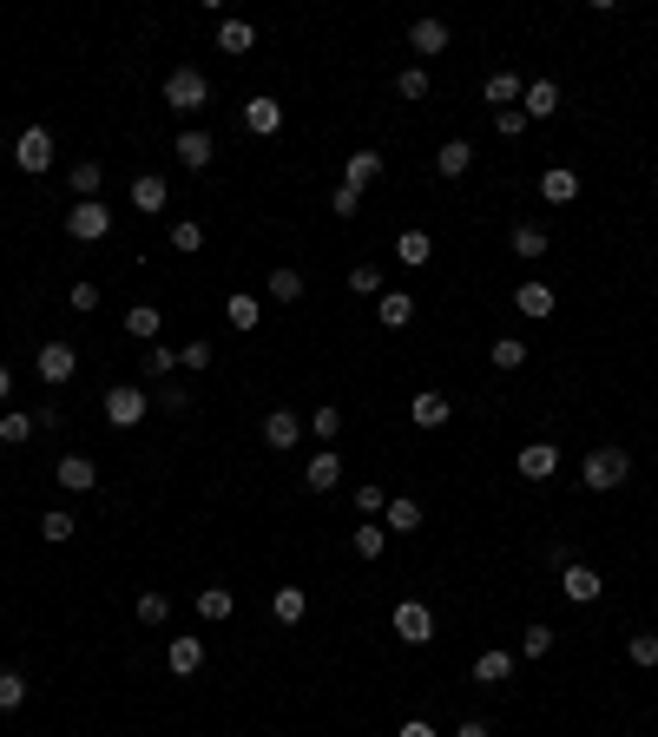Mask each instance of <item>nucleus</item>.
<instances>
[{
	"label": "nucleus",
	"instance_id": "obj_1",
	"mask_svg": "<svg viewBox=\"0 0 658 737\" xmlns=\"http://www.w3.org/2000/svg\"><path fill=\"white\" fill-rule=\"evenodd\" d=\"M626 474H632L626 448H593L586 468H580V481H586V494H612V487H626Z\"/></svg>",
	"mask_w": 658,
	"mask_h": 737
},
{
	"label": "nucleus",
	"instance_id": "obj_2",
	"mask_svg": "<svg viewBox=\"0 0 658 737\" xmlns=\"http://www.w3.org/2000/svg\"><path fill=\"white\" fill-rule=\"evenodd\" d=\"M165 106L172 112H204L211 106V79H204L198 66H172V73H165Z\"/></svg>",
	"mask_w": 658,
	"mask_h": 737
},
{
	"label": "nucleus",
	"instance_id": "obj_3",
	"mask_svg": "<svg viewBox=\"0 0 658 737\" xmlns=\"http://www.w3.org/2000/svg\"><path fill=\"white\" fill-rule=\"evenodd\" d=\"M53 158H60V145H53V132H47V126H27V132L14 139V165H20L27 178L53 172Z\"/></svg>",
	"mask_w": 658,
	"mask_h": 737
},
{
	"label": "nucleus",
	"instance_id": "obj_4",
	"mask_svg": "<svg viewBox=\"0 0 658 737\" xmlns=\"http://www.w3.org/2000/svg\"><path fill=\"white\" fill-rule=\"evenodd\" d=\"M145 408H152V402H145L139 382H112V389H106V422H112V428H139Z\"/></svg>",
	"mask_w": 658,
	"mask_h": 737
},
{
	"label": "nucleus",
	"instance_id": "obj_5",
	"mask_svg": "<svg viewBox=\"0 0 658 737\" xmlns=\"http://www.w3.org/2000/svg\"><path fill=\"white\" fill-rule=\"evenodd\" d=\"M112 231V211L99 198H86V204H73V211H66V237H73V244H99V237Z\"/></svg>",
	"mask_w": 658,
	"mask_h": 737
},
{
	"label": "nucleus",
	"instance_id": "obj_6",
	"mask_svg": "<svg viewBox=\"0 0 658 737\" xmlns=\"http://www.w3.org/2000/svg\"><path fill=\"white\" fill-rule=\"evenodd\" d=\"M395 639H402V645H428V639H435V612H428L422 599H402V606H395Z\"/></svg>",
	"mask_w": 658,
	"mask_h": 737
},
{
	"label": "nucleus",
	"instance_id": "obj_7",
	"mask_svg": "<svg viewBox=\"0 0 658 737\" xmlns=\"http://www.w3.org/2000/svg\"><path fill=\"white\" fill-rule=\"evenodd\" d=\"M33 369H40V382H47V389H60V382H73L79 356H73V343H47L40 356H33Z\"/></svg>",
	"mask_w": 658,
	"mask_h": 737
},
{
	"label": "nucleus",
	"instance_id": "obj_8",
	"mask_svg": "<svg viewBox=\"0 0 658 737\" xmlns=\"http://www.w3.org/2000/svg\"><path fill=\"white\" fill-rule=\"evenodd\" d=\"M520 112H527V126L533 119H553L560 112V79H527L520 86Z\"/></svg>",
	"mask_w": 658,
	"mask_h": 737
},
{
	"label": "nucleus",
	"instance_id": "obj_9",
	"mask_svg": "<svg viewBox=\"0 0 658 737\" xmlns=\"http://www.w3.org/2000/svg\"><path fill=\"white\" fill-rule=\"evenodd\" d=\"M297 441H303V415H290V408H270V415H264V448L290 455Z\"/></svg>",
	"mask_w": 658,
	"mask_h": 737
},
{
	"label": "nucleus",
	"instance_id": "obj_10",
	"mask_svg": "<svg viewBox=\"0 0 658 737\" xmlns=\"http://www.w3.org/2000/svg\"><path fill=\"white\" fill-rule=\"evenodd\" d=\"M244 132H257V139H277V132H283V106H277L270 93L244 99Z\"/></svg>",
	"mask_w": 658,
	"mask_h": 737
},
{
	"label": "nucleus",
	"instance_id": "obj_11",
	"mask_svg": "<svg viewBox=\"0 0 658 737\" xmlns=\"http://www.w3.org/2000/svg\"><path fill=\"white\" fill-rule=\"evenodd\" d=\"M53 481H60L66 494H93V487H99V468H93L86 455H60V461H53Z\"/></svg>",
	"mask_w": 658,
	"mask_h": 737
},
{
	"label": "nucleus",
	"instance_id": "obj_12",
	"mask_svg": "<svg viewBox=\"0 0 658 737\" xmlns=\"http://www.w3.org/2000/svg\"><path fill=\"white\" fill-rule=\"evenodd\" d=\"M560 593L573 599V606H593V599L606 593V580H599L593 566H580V560H573V566H566V573H560Z\"/></svg>",
	"mask_w": 658,
	"mask_h": 737
},
{
	"label": "nucleus",
	"instance_id": "obj_13",
	"mask_svg": "<svg viewBox=\"0 0 658 737\" xmlns=\"http://www.w3.org/2000/svg\"><path fill=\"white\" fill-rule=\"evenodd\" d=\"M211 152H218V139H211V132H178V145H172V158L178 165H185V172H204V165H211Z\"/></svg>",
	"mask_w": 658,
	"mask_h": 737
},
{
	"label": "nucleus",
	"instance_id": "obj_14",
	"mask_svg": "<svg viewBox=\"0 0 658 737\" xmlns=\"http://www.w3.org/2000/svg\"><path fill=\"white\" fill-rule=\"evenodd\" d=\"M336 481H343V461H336V448H323V455L303 461V487H310V494H336Z\"/></svg>",
	"mask_w": 658,
	"mask_h": 737
},
{
	"label": "nucleus",
	"instance_id": "obj_15",
	"mask_svg": "<svg viewBox=\"0 0 658 737\" xmlns=\"http://www.w3.org/2000/svg\"><path fill=\"white\" fill-rule=\"evenodd\" d=\"M343 185H349V191L382 185V152H369V145H362V152H349V158H343Z\"/></svg>",
	"mask_w": 658,
	"mask_h": 737
},
{
	"label": "nucleus",
	"instance_id": "obj_16",
	"mask_svg": "<svg viewBox=\"0 0 658 737\" xmlns=\"http://www.w3.org/2000/svg\"><path fill=\"white\" fill-rule=\"evenodd\" d=\"M165 665H172V678H191L204 665V639L198 632H172V652H165Z\"/></svg>",
	"mask_w": 658,
	"mask_h": 737
},
{
	"label": "nucleus",
	"instance_id": "obj_17",
	"mask_svg": "<svg viewBox=\"0 0 658 737\" xmlns=\"http://www.w3.org/2000/svg\"><path fill=\"white\" fill-rule=\"evenodd\" d=\"M408 415H415V428H448V415H455V402L441 389H422L415 402H408Z\"/></svg>",
	"mask_w": 658,
	"mask_h": 737
},
{
	"label": "nucleus",
	"instance_id": "obj_18",
	"mask_svg": "<svg viewBox=\"0 0 658 737\" xmlns=\"http://www.w3.org/2000/svg\"><path fill=\"white\" fill-rule=\"evenodd\" d=\"M540 198H547V204H573V198H580V172H573V165H547V172H540Z\"/></svg>",
	"mask_w": 658,
	"mask_h": 737
},
{
	"label": "nucleus",
	"instance_id": "obj_19",
	"mask_svg": "<svg viewBox=\"0 0 658 737\" xmlns=\"http://www.w3.org/2000/svg\"><path fill=\"white\" fill-rule=\"evenodd\" d=\"M520 474H527V481H547L553 468H560V448H553V441H527V448H520V461H514Z\"/></svg>",
	"mask_w": 658,
	"mask_h": 737
},
{
	"label": "nucleus",
	"instance_id": "obj_20",
	"mask_svg": "<svg viewBox=\"0 0 658 737\" xmlns=\"http://www.w3.org/2000/svg\"><path fill=\"white\" fill-rule=\"evenodd\" d=\"M395 264L428 270V264H435V237H428V231H402V237H395Z\"/></svg>",
	"mask_w": 658,
	"mask_h": 737
},
{
	"label": "nucleus",
	"instance_id": "obj_21",
	"mask_svg": "<svg viewBox=\"0 0 658 737\" xmlns=\"http://www.w3.org/2000/svg\"><path fill=\"white\" fill-rule=\"evenodd\" d=\"M132 204H139V211H152V218H158V211L172 204V185H165V178H158V172H139V178H132Z\"/></svg>",
	"mask_w": 658,
	"mask_h": 737
},
{
	"label": "nucleus",
	"instance_id": "obj_22",
	"mask_svg": "<svg viewBox=\"0 0 658 737\" xmlns=\"http://www.w3.org/2000/svg\"><path fill=\"white\" fill-rule=\"evenodd\" d=\"M66 185L79 191V204L99 198V185H106V165H99V158H73V165H66Z\"/></svg>",
	"mask_w": 658,
	"mask_h": 737
},
{
	"label": "nucleus",
	"instance_id": "obj_23",
	"mask_svg": "<svg viewBox=\"0 0 658 737\" xmlns=\"http://www.w3.org/2000/svg\"><path fill=\"white\" fill-rule=\"evenodd\" d=\"M507 678H514V652L487 645L481 659H474V685H507Z\"/></svg>",
	"mask_w": 658,
	"mask_h": 737
},
{
	"label": "nucleus",
	"instance_id": "obj_24",
	"mask_svg": "<svg viewBox=\"0 0 658 737\" xmlns=\"http://www.w3.org/2000/svg\"><path fill=\"white\" fill-rule=\"evenodd\" d=\"M158 330H165V310H158V303H132V310H126V336L158 343Z\"/></svg>",
	"mask_w": 658,
	"mask_h": 737
},
{
	"label": "nucleus",
	"instance_id": "obj_25",
	"mask_svg": "<svg viewBox=\"0 0 658 737\" xmlns=\"http://www.w3.org/2000/svg\"><path fill=\"white\" fill-rule=\"evenodd\" d=\"M408 47L428 53V60H435V53H448V20H415V27H408Z\"/></svg>",
	"mask_w": 658,
	"mask_h": 737
},
{
	"label": "nucleus",
	"instance_id": "obj_26",
	"mask_svg": "<svg viewBox=\"0 0 658 737\" xmlns=\"http://www.w3.org/2000/svg\"><path fill=\"white\" fill-rule=\"evenodd\" d=\"M270 612H277V626H303V612H310V593H303V586H277Z\"/></svg>",
	"mask_w": 658,
	"mask_h": 737
},
{
	"label": "nucleus",
	"instance_id": "obj_27",
	"mask_svg": "<svg viewBox=\"0 0 658 737\" xmlns=\"http://www.w3.org/2000/svg\"><path fill=\"white\" fill-rule=\"evenodd\" d=\"M264 290H270V303H297V297H303V270H290V264H270Z\"/></svg>",
	"mask_w": 658,
	"mask_h": 737
},
{
	"label": "nucleus",
	"instance_id": "obj_28",
	"mask_svg": "<svg viewBox=\"0 0 658 737\" xmlns=\"http://www.w3.org/2000/svg\"><path fill=\"white\" fill-rule=\"evenodd\" d=\"M382 330H408L415 323V297H402V290H382Z\"/></svg>",
	"mask_w": 658,
	"mask_h": 737
},
{
	"label": "nucleus",
	"instance_id": "obj_29",
	"mask_svg": "<svg viewBox=\"0 0 658 737\" xmlns=\"http://www.w3.org/2000/svg\"><path fill=\"white\" fill-rule=\"evenodd\" d=\"M224 323H231L237 336H251L257 323H264V310H257V297H224Z\"/></svg>",
	"mask_w": 658,
	"mask_h": 737
},
{
	"label": "nucleus",
	"instance_id": "obj_30",
	"mask_svg": "<svg viewBox=\"0 0 658 737\" xmlns=\"http://www.w3.org/2000/svg\"><path fill=\"white\" fill-rule=\"evenodd\" d=\"M251 47H257L251 20H218V53H251Z\"/></svg>",
	"mask_w": 658,
	"mask_h": 737
},
{
	"label": "nucleus",
	"instance_id": "obj_31",
	"mask_svg": "<svg viewBox=\"0 0 658 737\" xmlns=\"http://www.w3.org/2000/svg\"><path fill=\"white\" fill-rule=\"evenodd\" d=\"M468 165H474V145H468V139H448V145L435 152V172H441V178H461Z\"/></svg>",
	"mask_w": 658,
	"mask_h": 737
},
{
	"label": "nucleus",
	"instance_id": "obj_32",
	"mask_svg": "<svg viewBox=\"0 0 658 737\" xmlns=\"http://www.w3.org/2000/svg\"><path fill=\"white\" fill-rule=\"evenodd\" d=\"M303 428H310L323 448H336V435H343V415H336V402H323L316 415H303Z\"/></svg>",
	"mask_w": 658,
	"mask_h": 737
},
{
	"label": "nucleus",
	"instance_id": "obj_33",
	"mask_svg": "<svg viewBox=\"0 0 658 737\" xmlns=\"http://www.w3.org/2000/svg\"><path fill=\"white\" fill-rule=\"evenodd\" d=\"M382 520H389V534H422V501H389Z\"/></svg>",
	"mask_w": 658,
	"mask_h": 737
},
{
	"label": "nucleus",
	"instance_id": "obj_34",
	"mask_svg": "<svg viewBox=\"0 0 658 737\" xmlns=\"http://www.w3.org/2000/svg\"><path fill=\"white\" fill-rule=\"evenodd\" d=\"M349 547H356V560H382V547H389V527H382V520H369V527H356V534H349Z\"/></svg>",
	"mask_w": 658,
	"mask_h": 737
},
{
	"label": "nucleus",
	"instance_id": "obj_35",
	"mask_svg": "<svg viewBox=\"0 0 658 737\" xmlns=\"http://www.w3.org/2000/svg\"><path fill=\"white\" fill-rule=\"evenodd\" d=\"M198 612L218 626V619H231V612H237V593H231V586H204V593H198Z\"/></svg>",
	"mask_w": 658,
	"mask_h": 737
},
{
	"label": "nucleus",
	"instance_id": "obj_36",
	"mask_svg": "<svg viewBox=\"0 0 658 737\" xmlns=\"http://www.w3.org/2000/svg\"><path fill=\"white\" fill-rule=\"evenodd\" d=\"M547 244H553V237H547V224H514V257H547Z\"/></svg>",
	"mask_w": 658,
	"mask_h": 737
},
{
	"label": "nucleus",
	"instance_id": "obj_37",
	"mask_svg": "<svg viewBox=\"0 0 658 737\" xmlns=\"http://www.w3.org/2000/svg\"><path fill=\"white\" fill-rule=\"evenodd\" d=\"M514 310L520 316H553V290H547V283H520V290H514Z\"/></svg>",
	"mask_w": 658,
	"mask_h": 737
},
{
	"label": "nucleus",
	"instance_id": "obj_38",
	"mask_svg": "<svg viewBox=\"0 0 658 737\" xmlns=\"http://www.w3.org/2000/svg\"><path fill=\"white\" fill-rule=\"evenodd\" d=\"M40 435V422H33V415H20V408H7V415H0V441H7V448H20V441H33Z\"/></svg>",
	"mask_w": 658,
	"mask_h": 737
},
{
	"label": "nucleus",
	"instance_id": "obj_39",
	"mask_svg": "<svg viewBox=\"0 0 658 737\" xmlns=\"http://www.w3.org/2000/svg\"><path fill=\"white\" fill-rule=\"evenodd\" d=\"M487 106H520V73H487Z\"/></svg>",
	"mask_w": 658,
	"mask_h": 737
},
{
	"label": "nucleus",
	"instance_id": "obj_40",
	"mask_svg": "<svg viewBox=\"0 0 658 737\" xmlns=\"http://www.w3.org/2000/svg\"><path fill=\"white\" fill-rule=\"evenodd\" d=\"M79 534V520L66 514V507H53V514H40V540H53V547H66V540Z\"/></svg>",
	"mask_w": 658,
	"mask_h": 737
},
{
	"label": "nucleus",
	"instance_id": "obj_41",
	"mask_svg": "<svg viewBox=\"0 0 658 737\" xmlns=\"http://www.w3.org/2000/svg\"><path fill=\"white\" fill-rule=\"evenodd\" d=\"M626 659L639 665V672H652V665H658V632H632V639H626Z\"/></svg>",
	"mask_w": 658,
	"mask_h": 737
},
{
	"label": "nucleus",
	"instance_id": "obj_42",
	"mask_svg": "<svg viewBox=\"0 0 658 737\" xmlns=\"http://www.w3.org/2000/svg\"><path fill=\"white\" fill-rule=\"evenodd\" d=\"M172 251H204V224L198 218H172Z\"/></svg>",
	"mask_w": 658,
	"mask_h": 737
},
{
	"label": "nucleus",
	"instance_id": "obj_43",
	"mask_svg": "<svg viewBox=\"0 0 658 737\" xmlns=\"http://www.w3.org/2000/svg\"><path fill=\"white\" fill-rule=\"evenodd\" d=\"M139 626H172V599H165V593H139Z\"/></svg>",
	"mask_w": 658,
	"mask_h": 737
},
{
	"label": "nucleus",
	"instance_id": "obj_44",
	"mask_svg": "<svg viewBox=\"0 0 658 737\" xmlns=\"http://www.w3.org/2000/svg\"><path fill=\"white\" fill-rule=\"evenodd\" d=\"M487 362H494V369H520V362H527V343H520V336H501V343L487 349Z\"/></svg>",
	"mask_w": 658,
	"mask_h": 737
},
{
	"label": "nucleus",
	"instance_id": "obj_45",
	"mask_svg": "<svg viewBox=\"0 0 658 737\" xmlns=\"http://www.w3.org/2000/svg\"><path fill=\"white\" fill-rule=\"evenodd\" d=\"M553 652V626H527L520 632V659H547Z\"/></svg>",
	"mask_w": 658,
	"mask_h": 737
},
{
	"label": "nucleus",
	"instance_id": "obj_46",
	"mask_svg": "<svg viewBox=\"0 0 658 737\" xmlns=\"http://www.w3.org/2000/svg\"><path fill=\"white\" fill-rule=\"evenodd\" d=\"M395 93H402V99H428V66H402V73H395Z\"/></svg>",
	"mask_w": 658,
	"mask_h": 737
},
{
	"label": "nucleus",
	"instance_id": "obj_47",
	"mask_svg": "<svg viewBox=\"0 0 658 737\" xmlns=\"http://www.w3.org/2000/svg\"><path fill=\"white\" fill-rule=\"evenodd\" d=\"M27 705V678L20 672H0V711H20Z\"/></svg>",
	"mask_w": 658,
	"mask_h": 737
},
{
	"label": "nucleus",
	"instance_id": "obj_48",
	"mask_svg": "<svg viewBox=\"0 0 658 737\" xmlns=\"http://www.w3.org/2000/svg\"><path fill=\"white\" fill-rule=\"evenodd\" d=\"M349 290H356V297H376V290H382V264H356V270H349Z\"/></svg>",
	"mask_w": 658,
	"mask_h": 737
},
{
	"label": "nucleus",
	"instance_id": "obj_49",
	"mask_svg": "<svg viewBox=\"0 0 658 737\" xmlns=\"http://www.w3.org/2000/svg\"><path fill=\"white\" fill-rule=\"evenodd\" d=\"M329 211H336V218H356V211H362V191L336 185V191H329Z\"/></svg>",
	"mask_w": 658,
	"mask_h": 737
},
{
	"label": "nucleus",
	"instance_id": "obj_50",
	"mask_svg": "<svg viewBox=\"0 0 658 737\" xmlns=\"http://www.w3.org/2000/svg\"><path fill=\"white\" fill-rule=\"evenodd\" d=\"M66 303H73L79 316H86V310H99V283H86V277H79L73 290H66Z\"/></svg>",
	"mask_w": 658,
	"mask_h": 737
},
{
	"label": "nucleus",
	"instance_id": "obj_51",
	"mask_svg": "<svg viewBox=\"0 0 658 737\" xmlns=\"http://www.w3.org/2000/svg\"><path fill=\"white\" fill-rule=\"evenodd\" d=\"M494 132H501V139H520V132H527V112H520V106L494 112Z\"/></svg>",
	"mask_w": 658,
	"mask_h": 737
},
{
	"label": "nucleus",
	"instance_id": "obj_52",
	"mask_svg": "<svg viewBox=\"0 0 658 737\" xmlns=\"http://www.w3.org/2000/svg\"><path fill=\"white\" fill-rule=\"evenodd\" d=\"M356 507H362L369 520H376L382 507H389V501H382V481H362V487H356Z\"/></svg>",
	"mask_w": 658,
	"mask_h": 737
},
{
	"label": "nucleus",
	"instance_id": "obj_53",
	"mask_svg": "<svg viewBox=\"0 0 658 737\" xmlns=\"http://www.w3.org/2000/svg\"><path fill=\"white\" fill-rule=\"evenodd\" d=\"M145 369H152V376H172V369H178V356H172L165 343H152V349H145Z\"/></svg>",
	"mask_w": 658,
	"mask_h": 737
},
{
	"label": "nucleus",
	"instance_id": "obj_54",
	"mask_svg": "<svg viewBox=\"0 0 658 737\" xmlns=\"http://www.w3.org/2000/svg\"><path fill=\"white\" fill-rule=\"evenodd\" d=\"M204 362H211V343H185V349H178V369H204Z\"/></svg>",
	"mask_w": 658,
	"mask_h": 737
},
{
	"label": "nucleus",
	"instance_id": "obj_55",
	"mask_svg": "<svg viewBox=\"0 0 658 737\" xmlns=\"http://www.w3.org/2000/svg\"><path fill=\"white\" fill-rule=\"evenodd\" d=\"M540 560H547V566H553V573H566V566H573V553H566V540H553V547H547V553H540Z\"/></svg>",
	"mask_w": 658,
	"mask_h": 737
},
{
	"label": "nucleus",
	"instance_id": "obj_56",
	"mask_svg": "<svg viewBox=\"0 0 658 737\" xmlns=\"http://www.w3.org/2000/svg\"><path fill=\"white\" fill-rule=\"evenodd\" d=\"M33 422H40V428H60L66 415H60V402H40V408H33Z\"/></svg>",
	"mask_w": 658,
	"mask_h": 737
},
{
	"label": "nucleus",
	"instance_id": "obj_57",
	"mask_svg": "<svg viewBox=\"0 0 658 737\" xmlns=\"http://www.w3.org/2000/svg\"><path fill=\"white\" fill-rule=\"evenodd\" d=\"M165 408H172V415H185V408H191V395L178 389V382H165Z\"/></svg>",
	"mask_w": 658,
	"mask_h": 737
},
{
	"label": "nucleus",
	"instance_id": "obj_58",
	"mask_svg": "<svg viewBox=\"0 0 658 737\" xmlns=\"http://www.w3.org/2000/svg\"><path fill=\"white\" fill-rule=\"evenodd\" d=\"M395 737H441V731H435V724H428V718H408V724H402V731H395Z\"/></svg>",
	"mask_w": 658,
	"mask_h": 737
},
{
	"label": "nucleus",
	"instance_id": "obj_59",
	"mask_svg": "<svg viewBox=\"0 0 658 737\" xmlns=\"http://www.w3.org/2000/svg\"><path fill=\"white\" fill-rule=\"evenodd\" d=\"M455 737H487V724H481V718H468V724H461Z\"/></svg>",
	"mask_w": 658,
	"mask_h": 737
},
{
	"label": "nucleus",
	"instance_id": "obj_60",
	"mask_svg": "<svg viewBox=\"0 0 658 737\" xmlns=\"http://www.w3.org/2000/svg\"><path fill=\"white\" fill-rule=\"evenodd\" d=\"M7 389H14V369H7V362H0V402H7Z\"/></svg>",
	"mask_w": 658,
	"mask_h": 737
}]
</instances>
